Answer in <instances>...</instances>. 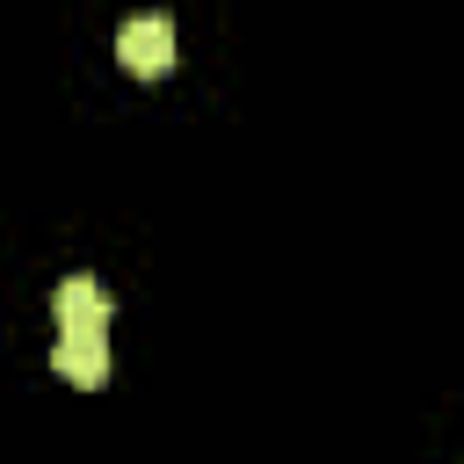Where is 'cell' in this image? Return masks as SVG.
I'll use <instances>...</instances> for the list:
<instances>
[{"label": "cell", "mask_w": 464, "mask_h": 464, "mask_svg": "<svg viewBox=\"0 0 464 464\" xmlns=\"http://www.w3.org/2000/svg\"><path fill=\"white\" fill-rule=\"evenodd\" d=\"M174 22L167 14H130L123 29H116V58L138 72V80H160V72H174Z\"/></svg>", "instance_id": "cell-1"}, {"label": "cell", "mask_w": 464, "mask_h": 464, "mask_svg": "<svg viewBox=\"0 0 464 464\" xmlns=\"http://www.w3.org/2000/svg\"><path fill=\"white\" fill-rule=\"evenodd\" d=\"M51 312H58V334H109V290L94 276H65L51 290Z\"/></svg>", "instance_id": "cell-2"}, {"label": "cell", "mask_w": 464, "mask_h": 464, "mask_svg": "<svg viewBox=\"0 0 464 464\" xmlns=\"http://www.w3.org/2000/svg\"><path fill=\"white\" fill-rule=\"evenodd\" d=\"M51 362H58L65 384H87V392H94V384L109 377V334H58Z\"/></svg>", "instance_id": "cell-3"}]
</instances>
